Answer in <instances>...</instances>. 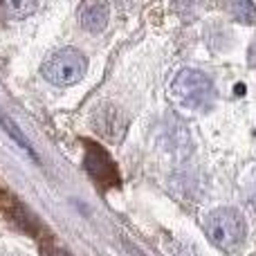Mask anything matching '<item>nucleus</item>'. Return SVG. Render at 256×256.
<instances>
[{
	"label": "nucleus",
	"mask_w": 256,
	"mask_h": 256,
	"mask_svg": "<svg viewBox=\"0 0 256 256\" xmlns=\"http://www.w3.org/2000/svg\"><path fill=\"white\" fill-rule=\"evenodd\" d=\"M4 12L12 18H27L36 12V0H2Z\"/></svg>",
	"instance_id": "9"
},
{
	"label": "nucleus",
	"mask_w": 256,
	"mask_h": 256,
	"mask_svg": "<svg viewBox=\"0 0 256 256\" xmlns=\"http://www.w3.org/2000/svg\"><path fill=\"white\" fill-rule=\"evenodd\" d=\"M227 9L238 22L256 25V4L252 0H227Z\"/></svg>",
	"instance_id": "7"
},
{
	"label": "nucleus",
	"mask_w": 256,
	"mask_h": 256,
	"mask_svg": "<svg viewBox=\"0 0 256 256\" xmlns=\"http://www.w3.org/2000/svg\"><path fill=\"white\" fill-rule=\"evenodd\" d=\"M207 238L220 250H234L243 243L248 225L240 212L236 209H214L204 220Z\"/></svg>",
	"instance_id": "2"
},
{
	"label": "nucleus",
	"mask_w": 256,
	"mask_h": 256,
	"mask_svg": "<svg viewBox=\"0 0 256 256\" xmlns=\"http://www.w3.org/2000/svg\"><path fill=\"white\" fill-rule=\"evenodd\" d=\"M248 200H250V204L256 209V173L252 176V180H250V184H248Z\"/></svg>",
	"instance_id": "11"
},
{
	"label": "nucleus",
	"mask_w": 256,
	"mask_h": 256,
	"mask_svg": "<svg viewBox=\"0 0 256 256\" xmlns=\"http://www.w3.org/2000/svg\"><path fill=\"white\" fill-rule=\"evenodd\" d=\"M88 70V58L76 48H61L43 63V76L54 86H74L84 79Z\"/></svg>",
	"instance_id": "3"
},
{
	"label": "nucleus",
	"mask_w": 256,
	"mask_h": 256,
	"mask_svg": "<svg viewBox=\"0 0 256 256\" xmlns=\"http://www.w3.org/2000/svg\"><path fill=\"white\" fill-rule=\"evenodd\" d=\"M40 256H72V254L66 252L63 248H58V245H54L52 240H48V243L40 245Z\"/></svg>",
	"instance_id": "10"
},
{
	"label": "nucleus",
	"mask_w": 256,
	"mask_h": 256,
	"mask_svg": "<svg viewBox=\"0 0 256 256\" xmlns=\"http://www.w3.org/2000/svg\"><path fill=\"white\" fill-rule=\"evenodd\" d=\"M79 22L84 30L92 32V34H99V32H104L108 25V7L102 0H88L79 12Z\"/></svg>",
	"instance_id": "5"
},
{
	"label": "nucleus",
	"mask_w": 256,
	"mask_h": 256,
	"mask_svg": "<svg viewBox=\"0 0 256 256\" xmlns=\"http://www.w3.org/2000/svg\"><path fill=\"white\" fill-rule=\"evenodd\" d=\"M120 122H122L120 112H117L115 108H110V106L99 108L97 115H94V128H97L99 132H104L106 137L122 135V128H124V126H122Z\"/></svg>",
	"instance_id": "6"
},
{
	"label": "nucleus",
	"mask_w": 256,
	"mask_h": 256,
	"mask_svg": "<svg viewBox=\"0 0 256 256\" xmlns=\"http://www.w3.org/2000/svg\"><path fill=\"white\" fill-rule=\"evenodd\" d=\"M84 168L99 189H117L122 184L120 168L108 155V150L97 142L86 140V155H84Z\"/></svg>",
	"instance_id": "4"
},
{
	"label": "nucleus",
	"mask_w": 256,
	"mask_h": 256,
	"mask_svg": "<svg viewBox=\"0 0 256 256\" xmlns=\"http://www.w3.org/2000/svg\"><path fill=\"white\" fill-rule=\"evenodd\" d=\"M250 63H252V66H256V40H254L252 50H250Z\"/></svg>",
	"instance_id": "12"
},
{
	"label": "nucleus",
	"mask_w": 256,
	"mask_h": 256,
	"mask_svg": "<svg viewBox=\"0 0 256 256\" xmlns=\"http://www.w3.org/2000/svg\"><path fill=\"white\" fill-rule=\"evenodd\" d=\"M0 124H2V128H4V130H7V132H9V137H12V140L16 142V144L20 146V148L25 150V153L30 155L32 160H38V158H36V150L32 148L30 140H27V137L22 135V130H20V128L16 126V122H14V120H9V117H4V115H0Z\"/></svg>",
	"instance_id": "8"
},
{
	"label": "nucleus",
	"mask_w": 256,
	"mask_h": 256,
	"mask_svg": "<svg viewBox=\"0 0 256 256\" xmlns=\"http://www.w3.org/2000/svg\"><path fill=\"white\" fill-rule=\"evenodd\" d=\"M171 97L186 110H207L216 102V88L204 72L184 68L173 79Z\"/></svg>",
	"instance_id": "1"
}]
</instances>
